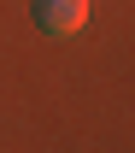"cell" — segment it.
Returning a JSON list of instances; mask_svg holds the SVG:
<instances>
[{
    "mask_svg": "<svg viewBox=\"0 0 135 153\" xmlns=\"http://www.w3.org/2000/svg\"><path fill=\"white\" fill-rule=\"evenodd\" d=\"M88 24V0H35V30L47 36H77Z\"/></svg>",
    "mask_w": 135,
    "mask_h": 153,
    "instance_id": "obj_1",
    "label": "cell"
}]
</instances>
